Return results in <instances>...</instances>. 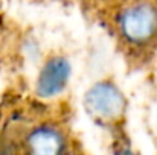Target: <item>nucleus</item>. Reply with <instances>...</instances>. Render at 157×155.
I'll use <instances>...</instances> for the list:
<instances>
[{"label": "nucleus", "instance_id": "1", "mask_svg": "<svg viewBox=\"0 0 157 155\" xmlns=\"http://www.w3.org/2000/svg\"><path fill=\"white\" fill-rule=\"evenodd\" d=\"M125 103L124 94L111 82L95 84L84 98V105L89 114L101 120L119 119L125 111Z\"/></svg>", "mask_w": 157, "mask_h": 155}, {"label": "nucleus", "instance_id": "2", "mask_svg": "<svg viewBox=\"0 0 157 155\" xmlns=\"http://www.w3.org/2000/svg\"><path fill=\"white\" fill-rule=\"evenodd\" d=\"M121 31L133 43L150 40L157 31V9L151 3H137L121 15Z\"/></svg>", "mask_w": 157, "mask_h": 155}, {"label": "nucleus", "instance_id": "3", "mask_svg": "<svg viewBox=\"0 0 157 155\" xmlns=\"http://www.w3.org/2000/svg\"><path fill=\"white\" fill-rule=\"evenodd\" d=\"M70 73H72V67L66 58L56 56V58L49 59L43 65L38 75L37 94L44 99L58 96L66 88Z\"/></svg>", "mask_w": 157, "mask_h": 155}, {"label": "nucleus", "instance_id": "4", "mask_svg": "<svg viewBox=\"0 0 157 155\" xmlns=\"http://www.w3.org/2000/svg\"><path fill=\"white\" fill-rule=\"evenodd\" d=\"M29 152L35 155H55L63 151V137L52 128H38L28 137Z\"/></svg>", "mask_w": 157, "mask_h": 155}]
</instances>
